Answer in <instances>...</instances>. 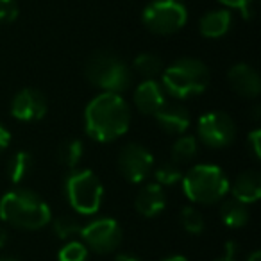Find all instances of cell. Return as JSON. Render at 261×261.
Returning a JSON list of instances; mask_svg holds the SVG:
<instances>
[{
    "label": "cell",
    "mask_w": 261,
    "mask_h": 261,
    "mask_svg": "<svg viewBox=\"0 0 261 261\" xmlns=\"http://www.w3.org/2000/svg\"><path fill=\"white\" fill-rule=\"evenodd\" d=\"M197 154H199V140L192 135H182L172 145L170 161H174L177 165L190 163V161L195 160Z\"/></svg>",
    "instance_id": "d6986e66"
},
{
    "label": "cell",
    "mask_w": 261,
    "mask_h": 261,
    "mask_svg": "<svg viewBox=\"0 0 261 261\" xmlns=\"http://www.w3.org/2000/svg\"><path fill=\"white\" fill-rule=\"evenodd\" d=\"M154 168V156L147 147L129 143L118 152V170L125 181L138 185L143 182Z\"/></svg>",
    "instance_id": "30bf717a"
},
{
    "label": "cell",
    "mask_w": 261,
    "mask_h": 261,
    "mask_svg": "<svg viewBox=\"0 0 261 261\" xmlns=\"http://www.w3.org/2000/svg\"><path fill=\"white\" fill-rule=\"evenodd\" d=\"M0 218L13 227L38 231L52 220V211L36 192L15 188L0 199Z\"/></svg>",
    "instance_id": "7a4b0ae2"
},
{
    "label": "cell",
    "mask_w": 261,
    "mask_h": 261,
    "mask_svg": "<svg viewBox=\"0 0 261 261\" xmlns=\"http://www.w3.org/2000/svg\"><path fill=\"white\" fill-rule=\"evenodd\" d=\"M135 106L143 115H156L163 104L167 102V93H165L161 83L156 79H145L138 84L135 90Z\"/></svg>",
    "instance_id": "7c38bea8"
},
{
    "label": "cell",
    "mask_w": 261,
    "mask_h": 261,
    "mask_svg": "<svg viewBox=\"0 0 261 261\" xmlns=\"http://www.w3.org/2000/svg\"><path fill=\"white\" fill-rule=\"evenodd\" d=\"M130 125V108L118 93L102 91L88 102L84 109V130L91 140L109 143L127 133Z\"/></svg>",
    "instance_id": "6da1fadb"
},
{
    "label": "cell",
    "mask_w": 261,
    "mask_h": 261,
    "mask_svg": "<svg viewBox=\"0 0 261 261\" xmlns=\"http://www.w3.org/2000/svg\"><path fill=\"white\" fill-rule=\"evenodd\" d=\"M247 145L250 147L254 158H256V160H259V158H261V130L259 129H254L252 133L247 136Z\"/></svg>",
    "instance_id": "f1b7e54d"
},
{
    "label": "cell",
    "mask_w": 261,
    "mask_h": 261,
    "mask_svg": "<svg viewBox=\"0 0 261 261\" xmlns=\"http://www.w3.org/2000/svg\"><path fill=\"white\" fill-rule=\"evenodd\" d=\"M232 25V15L229 9H215L210 11L200 18L199 31L204 38H222L231 31Z\"/></svg>",
    "instance_id": "e0dca14e"
},
{
    "label": "cell",
    "mask_w": 261,
    "mask_h": 261,
    "mask_svg": "<svg viewBox=\"0 0 261 261\" xmlns=\"http://www.w3.org/2000/svg\"><path fill=\"white\" fill-rule=\"evenodd\" d=\"M154 118H156L158 125L170 135H185L186 129L190 127V122H192V115H190V109L186 106L167 104V102L154 115Z\"/></svg>",
    "instance_id": "5bb4252c"
},
{
    "label": "cell",
    "mask_w": 261,
    "mask_h": 261,
    "mask_svg": "<svg viewBox=\"0 0 261 261\" xmlns=\"http://www.w3.org/2000/svg\"><path fill=\"white\" fill-rule=\"evenodd\" d=\"M90 249L79 240H70L58 254V261H88Z\"/></svg>",
    "instance_id": "484cf974"
},
{
    "label": "cell",
    "mask_w": 261,
    "mask_h": 261,
    "mask_svg": "<svg viewBox=\"0 0 261 261\" xmlns=\"http://www.w3.org/2000/svg\"><path fill=\"white\" fill-rule=\"evenodd\" d=\"M65 195L68 204L84 217H91L100 210L104 186L91 170L73 168L65 179Z\"/></svg>",
    "instance_id": "8992f818"
},
{
    "label": "cell",
    "mask_w": 261,
    "mask_h": 261,
    "mask_svg": "<svg viewBox=\"0 0 261 261\" xmlns=\"http://www.w3.org/2000/svg\"><path fill=\"white\" fill-rule=\"evenodd\" d=\"M220 217L224 220V224L231 229H240L243 225H247L250 218L249 207L247 204L240 202L236 199H227L222 202L220 206Z\"/></svg>",
    "instance_id": "ac0fdd59"
},
{
    "label": "cell",
    "mask_w": 261,
    "mask_h": 261,
    "mask_svg": "<svg viewBox=\"0 0 261 261\" xmlns=\"http://www.w3.org/2000/svg\"><path fill=\"white\" fill-rule=\"evenodd\" d=\"M227 79L231 88L245 98H256L261 93V79L257 72L247 63H238L231 66L227 73Z\"/></svg>",
    "instance_id": "4fadbf2b"
},
{
    "label": "cell",
    "mask_w": 261,
    "mask_h": 261,
    "mask_svg": "<svg viewBox=\"0 0 261 261\" xmlns=\"http://www.w3.org/2000/svg\"><path fill=\"white\" fill-rule=\"evenodd\" d=\"M0 261H18V259H13V257H6V256H0Z\"/></svg>",
    "instance_id": "d590c367"
},
{
    "label": "cell",
    "mask_w": 261,
    "mask_h": 261,
    "mask_svg": "<svg viewBox=\"0 0 261 261\" xmlns=\"http://www.w3.org/2000/svg\"><path fill=\"white\" fill-rule=\"evenodd\" d=\"M179 220H181L182 229H185L186 232H190V234H200V232L204 231V227H206L202 213H200L197 207H192V206L182 207Z\"/></svg>",
    "instance_id": "d4e9b609"
},
{
    "label": "cell",
    "mask_w": 261,
    "mask_h": 261,
    "mask_svg": "<svg viewBox=\"0 0 261 261\" xmlns=\"http://www.w3.org/2000/svg\"><path fill=\"white\" fill-rule=\"evenodd\" d=\"M86 79L102 91L122 95L130 86V68L116 54L98 50L86 61Z\"/></svg>",
    "instance_id": "5b68a950"
},
{
    "label": "cell",
    "mask_w": 261,
    "mask_h": 261,
    "mask_svg": "<svg viewBox=\"0 0 261 261\" xmlns=\"http://www.w3.org/2000/svg\"><path fill=\"white\" fill-rule=\"evenodd\" d=\"M245 261H261V252L259 250H254V252H250L249 256H247Z\"/></svg>",
    "instance_id": "d6a6232c"
},
{
    "label": "cell",
    "mask_w": 261,
    "mask_h": 261,
    "mask_svg": "<svg viewBox=\"0 0 261 261\" xmlns=\"http://www.w3.org/2000/svg\"><path fill=\"white\" fill-rule=\"evenodd\" d=\"M210 84V70L200 59L181 58L161 72V86L165 93L179 100L204 93Z\"/></svg>",
    "instance_id": "3957f363"
},
{
    "label": "cell",
    "mask_w": 261,
    "mask_h": 261,
    "mask_svg": "<svg viewBox=\"0 0 261 261\" xmlns=\"http://www.w3.org/2000/svg\"><path fill=\"white\" fill-rule=\"evenodd\" d=\"M11 143V133L8 130V127H4L0 123V150H4Z\"/></svg>",
    "instance_id": "4dcf8cb0"
},
{
    "label": "cell",
    "mask_w": 261,
    "mask_h": 261,
    "mask_svg": "<svg viewBox=\"0 0 261 261\" xmlns=\"http://www.w3.org/2000/svg\"><path fill=\"white\" fill-rule=\"evenodd\" d=\"M152 170H154V179L161 186H174L177 182H181L182 179L181 165L174 163V161H165V163H161L160 167L152 168Z\"/></svg>",
    "instance_id": "603a6c76"
},
{
    "label": "cell",
    "mask_w": 261,
    "mask_h": 261,
    "mask_svg": "<svg viewBox=\"0 0 261 261\" xmlns=\"http://www.w3.org/2000/svg\"><path fill=\"white\" fill-rule=\"evenodd\" d=\"M81 238L84 245L97 254L115 252L122 243V227L111 217H100L83 225Z\"/></svg>",
    "instance_id": "9c48e42d"
},
{
    "label": "cell",
    "mask_w": 261,
    "mask_h": 261,
    "mask_svg": "<svg viewBox=\"0 0 261 261\" xmlns=\"http://www.w3.org/2000/svg\"><path fill=\"white\" fill-rule=\"evenodd\" d=\"M232 199L240 200L243 204H252L261 197V175L256 170L242 172L232 182Z\"/></svg>",
    "instance_id": "2e32d148"
},
{
    "label": "cell",
    "mask_w": 261,
    "mask_h": 261,
    "mask_svg": "<svg viewBox=\"0 0 261 261\" xmlns=\"http://www.w3.org/2000/svg\"><path fill=\"white\" fill-rule=\"evenodd\" d=\"M182 192L195 204H217L227 195L231 182L225 172L217 165L200 163L193 165L186 174H182Z\"/></svg>",
    "instance_id": "277c9868"
},
{
    "label": "cell",
    "mask_w": 261,
    "mask_h": 261,
    "mask_svg": "<svg viewBox=\"0 0 261 261\" xmlns=\"http://www.w3.org/2000/svg\"><path fill=\"white\" fill-rule=\"evenodd\" d=\"M115 261H140V259L136 256H133V254L122 252V254H118V256L115 257Z\"/></svg>",
    "instance_id": "1f68e13d"
},
{
    "label": "cell",
    "mask_w": 261,
    "mask_h": 261,
    "mask_svg": "<svg viewBox=\"0 0 261 261\" xmlns=\"http://www.w3.org/2000/svg\"><path fill=\"white\" fill-rule=\"evenodd\" d=\"M133 66L145 79H156L163 72V61L156 54H150V52H143V54L136 56Z\"/></svg>",
    "instance_id": "7402d4cb"
},
{
    "label": "cell",
    "mask_w": 261,
    "mask_h": 261,
    "mask_svg": "<svg viewBox=\"0 0 261 261\" xmlns=\"http://www.w3.org/2000/svg\"><path fill=\"white\" fill-rule=\"evenodd\" d=\"M18 18L16 0H0V23H11Z\"/></svg>",
    "instance_id": "4316f807"
},
{
    "label": "cell",
    "mask_w": 261,
    "mask_h": 261,
    "mask_svg": "<svg viewBox=\"0 0 261 261\" xmlns=\"http://www.w3.org/2000/svg\"><path fill=\"white\" fill-rule=\"evenodd\" d=\"M135 207L142 217H158L167 207V195H165L163 186L158 182H149L142 186L135 199Z\"/></svg>",
    "instance_id": "9a60e30c"
},
{
    "label": "cell",
    "mask_w": 261,
    "mask_h": 261,
    "mask_svg": "<svg viewBox=\"0 0 261 261\" xmlns=\"http://www.w3.org/2000/svg\"><path fill=\"white\" fill-rule=\"evenodd\" d=\"M52 229H54V234L58 236L59 240H72V238H75L77 234H81L83 224H81L75 217L63 215V217L54 218Z\"/></svg>",
    "instance_id": "cb8c5ba5"
},
{
    "label": "cell",
    "mask_w": 261,
    "mask_h": 261,
    "mask_svg": "<svg viewBox=\"0 0 261 261\" xmlns=\"http://www.w3.org/2000/svg\"><path fill=\"white\" fill-rule=\"evenodd\" d=\"M236 138V123L224 111H211L199 118L197 140L210 149H225Z\"/></svg>",
    "instance_id": "ba28073f"
},
{
    "label": "cell",
    "mask_w": 261,
    "mask_h": 261,
    "mask_svg": "<svg viewBox=\"0 0 261 261\" xmlns=\"http://www.w3.org/2000/svg\"><path fill=\"white\" fill-rule=\"evenodd\" d=\"M238 243L232 242V240H229L227 243H225V252L224 256L220 257V259H215V261H238Z\"/></svg>",
    "instance_id": "f546056e"
},
{
    "label": "cell",
    "mask_w": 261,
    "mask_h": 261,
    "mask_svg": "<svg viewBox=\"0 0 261 261\" xmlns=\"http://www.w3.org/2000/svg\"><path fill=\"white\" fill-rule=\"evenodd\" d=\"M188 11L181 0H152L142 13V22L150 33L168 36L186 25Z\"/></svg>",
    "instance_id": "52a82bcc"
},
{
    "label": "cell",
    "mask_w": 261,
    "mask_h": 261,
    "mask_svg": "<svg viewBox=\"0 0 261 261\" xmlns=\"http://www.w3.org/2000/svg\"><path fill=\"white\" fill-rule=\"evenodd\" d=\"M6 242H8V232H6V229L0 227V247H4Z\"/></svg>",
    "instance_id": "e575fe53"
},
{
    "label": "cell",
    "mask_w": 261,
    "mask_h": 261,
    "mask_svg": "<svg viewBox=\"0 0 261 261\" xmlns=\"http://www.w3.org/2000/svg\"><path fill=\"white\" fill-rule=\"evenodd\" d=\"M47 97L36 88H23L11 100V116L22 122H36L47 115Z\"/></svg>",
    "instance_id": "8fae6325"
},
{
    "label": "cell",
    "mask_w": 261,
    "mask_h": 261,
    "mask_svg": "<svg viewBox=\"0 0 261 261\" xmlns=\"http://www.w3.org/2000/svg\"><path fill=\"white\" fill-rule=\"evenodd\" d=\"M33 163H34L33 156H31L29 152H25V150H20V152H16L15 156L9 160L8 175H9V179H11L13 185H20V182L31 174Z\"/></svg>",
    "instance_id": "44dd1931"
},
{
    "label": "cell",
    "mask_w": 261,
    "mask_h": 261,
    "mask_svg": "<svg viewBox=\"0 0 261 261\" xmlns=\"http://www.w3.org/2000/svg\"><path fill=\"white\" fill-rule=\"evenodd\" d=\"M83 154H84L83 142L75 138H70V140H65V142L59 145L58 161L61 165H65L66 168L73 170V168L79 167L81 160H83Z\"/></svg>",
    "instance_id": "ffe728a7"
},
{
    "label": "cell",
    "mask_w": 261,
    "mask_h": 261,
    "mask_svg": "<svg viewBox=\"0 0 261 261\" xmlns=\"http://www.w3.org/2000/svg\"><path fill=\"white\" fill-rule=\"evenodd\" d=\"M218 2H220V4H224L225 8L238 9L245 20H249L250 16H252V13H254V9H252L254 0H218Z\"/></svg>",
    "instance_id": "83f0119b"
},
{
    "label": "cell",
    "mask_w": 261,
    "mask_h": 261,
    "mask_svg": "<svg viewBox=\"0 0 261 261\" xmlns=\"http://www.w3.org/2000/svg\"><path fill=\"white\" fill-rule=\"evenodd\" d=\"M161 261H188L185 256H181V254H174V256H168V257H165V259H161Z\"/></svg>",
    "instance_id": "836d02e7"
}]
</instances>
